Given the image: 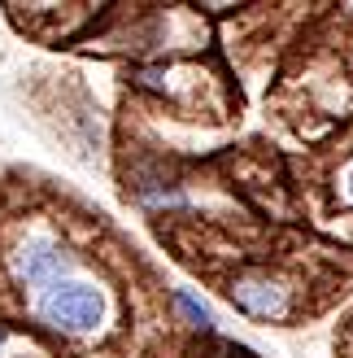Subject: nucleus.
Segmentation results:
<instances>
[{
    "mask_svg": "<svg viewBox=\"0 0 353 358\" xmlns=\"http://www.w3.org/2000/svg\"><path fill=\"white\" fill-rule=\"evenodd\" d=\"M40 319L61 336H92L105 319V293L87 280H61L40 293Z\"/></svg>",
    "mask_w": 353,
    "mask_h": 358,
    "instance_id": "nucleus-1",
    "label": "nucleus"
},
{
    "mask_svg": "<svg viewBox=\"0 0 353 358\" xmlns=\"http://www.w3.org/2000/svg\"><path fill=\"white\" fill-rule=\"evenodd\" d=\"M9 271L17 284H27V289H52V284H61L75 275V254L52 241V236H27L22 245L9 254Z\"/></svg>",
    "mask_w": 353,
    "mask_h": 358,
    "instance_id": "nucleus-2",
    "label": "nucleus"
},
{
    "mask_svg": "<svg viewBox=\"0 0 353 358\" xmlns=\"http://www.w3.org/2000/svg\"><path fill=\"white\" fill-rule=\"evenodd\" d=\"M0 345H5V324H0Z\"/></svg>",
    "mask_w": 353,
    "mask_h": 358,
    "instance_id": "nucleus-6",
    "label": "nucleus"
},
{
    "mask_svg": "<svg viewBox=\"0 0 353 358\" xmlns=\"http://www.w3.org/2000/svg\"><path fill=\"white\" fill-rule=\"evenodd\" d=\"M336 192H340V206L345 210H353V157L340 166V175H336Z\"/></svg>",
    "mask_w": 353,
    "mask_h": 358,
    "instance_id": "nucleus-5",
    "label": "nucleus"
},
{
    "mask_svg": "<svg viewBox=\"0 0 353 358\" xmlns=\"http://www.w3.org/2000/svg\"><path fill=\"white\" fill-rule=\"evenodd\" d=\"M227 297L232 306L249 319H262V324H279V319L292 315V289L271 271H240L232 284H227Z\"/></svg>",
    "mask_w": 353,
    "mask_h": 358,
    "instance_id": "nucleus-3",
    "label": "nucleus"
},
{
    "mask_svg": "<svg viewBox=\"0 0 353 358\" xmlns=\"http://www.w3.org/2000/svg\"><path fill=\"white\" fill-rule=\"evenodd\" d=\"M170 301H174V310H179L192 328H201V332H214V324H218V315H214V306L209 301H201L192 289H174L170 293Z\"/></svg>",
    "mask_w": 353,
    "mask_h": 358,
    "instance_id": "nucleus-4",
    "label": "nucleus"
}]
</instances>
